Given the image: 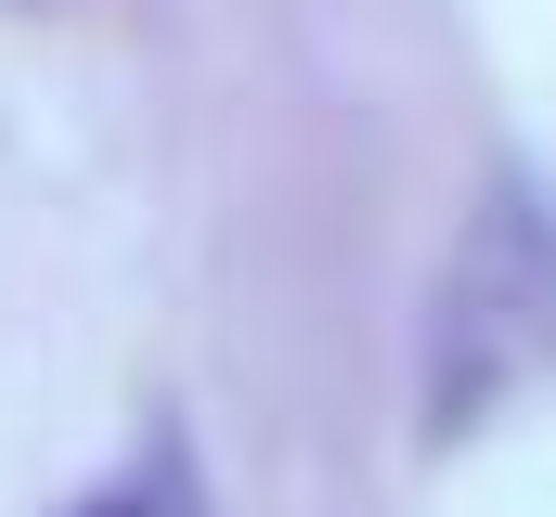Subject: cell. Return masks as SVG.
I'll list each match as a JSON object with an SVG mask.
<instances>
[{
    "label": "cell",
    "mask_w": 556,
    "mask_h": 517,
    "mask_svg": "<svg viewBox=\"0 0 556 517\" xmlns=\"http://www.w3.org/2000/svg\"><path fill=\"white\" fill-rule=\"evenodd\" d=\"M556 376V207L531 181H492L427 285L415 324V401L427 440H479L518 388Z\"/></svg>",
    "instance_id": "1"
},
{
    "label": "cell",
    "mask_w": 556,
    "mask_h": 517,
    "mask_svg": "<svg viewBox=\"0 0 556 517\" xmlns=\"http://www.w3.org/2000/svg\"><path fill=\"white\" fill-rule=\"evenodd\" d=\"M78 517H117V505H78Z\"/></svg>",
    "instance_id": "2"
}]
</instances>
